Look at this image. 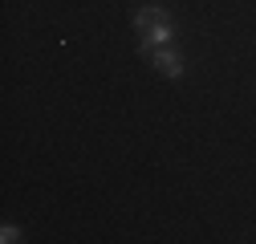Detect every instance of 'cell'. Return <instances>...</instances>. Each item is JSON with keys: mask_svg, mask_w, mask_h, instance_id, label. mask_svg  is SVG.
Masks as SVG:
<instances>
[{"mask_svg": "<svg viewBox=\"0 0 256 244\" xmlns=\"http://www.w3.org/2000/svg\"><path fill=\"white\" fill-rule=\"evenodd\" d=\"M134 28L142 37V49H154V45L171 41V20H167L163 8H138L134 12Z\"/></svg>", "mask_w": 256, "mask_h": 244, "instance_id": "6da1fadb", "label": "cell"}, {"mask_svg": "<svg viewBox=\"0 0 256 244\" xmlns=\"http://www.w3.org/2000/svg\"><path fill=\"white\" fill-rule=\"evenodd\" d=\"M146 57H150V66L163 74V78H179L183 74V57L175 53V49H163V45H154V49H142Z\"/></svg>", "mask_w": 256, "mask_h": 244, "instance_id": "7a4b0ae2", "label": "cell"}, {"mask_svg": "<svg viewBox=\"0 0 256 244\" xmlns=\"http://www.w3.org/2000/svg\"><path fill=\"white\" fill-rule=\"evenodd\" d=\"M0 240H4V244H12V240H20V232H16L12 224H4V232H0Z\"/></svg>", "mask_w": 256, "mask_h": 244, "instance_id": "3957f363", "label": "cell"}]
</instances>
